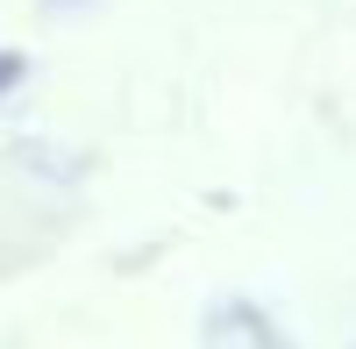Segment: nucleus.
<instances>
[{
    "instance_id": "f257e3e1",
    "label": "nucleus",
    "mask_w": 356,
    "mask_h": 349,
    "mask_svg": "<svg viewBox=\"0 0 356 349\" xmlns=\"http://www.w3.org/2000/svg\"><path fill=\"white\" fill-rule=\"evenodd\" d=\"M200 349H292L278 335V321L264 307L250 300H214L207 307V321H200Z\"/></svg>"
},
{
    "instance_id": "f03ea898",
    "label": "nucleus",
    "mask_w": 356,
    "mask_h": 349,
    "mask_svg": "<svg viewBox=\"0 0 356 349\" xmlns=\"http://www.w3.org/2000/svg\"><path fill=\"white\" fill-rule=\"evenodd\" d=\"M22 72H29V57H22V50H0V93L22 86Z\"/></svg>"
},
{
    "instance_id": "7ed1b4c3",
    "label": "nucleus",
    "mask_w": 356,
    "mask_h": 349,
    "mask_svg": "<svg viewBox=\"0 0 356 349\" xmlns=\"http://www.w3.org/2000/svg\"><path fill=\"white\" fill-rule=\"evenodd\" d=\"M43 8H65V0H43Z\"/></svg>"
}]
</instances>
